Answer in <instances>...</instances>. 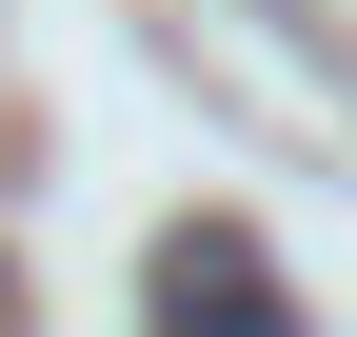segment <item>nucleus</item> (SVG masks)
I'll return each instance as SVG.
<instances>
[{
  "instance_id": "1",
  "label": "nucleus",
  "mask_w": 357,
  "mask_h": 337,
  "mask_svg": "<svg viewBox=\"0 0 357 337\" xmlns=\"http://www.w3.org/2000/svg\"><path fill=\"white\" fill-rule=\"evenodd\" d=\"M159 337H298L278 318V258H258L238 219H178L159 238Z\"/></svg>"
}]
</instances>
